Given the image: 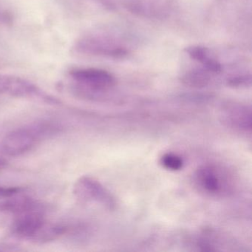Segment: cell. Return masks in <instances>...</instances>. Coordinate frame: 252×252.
<instances>
[{
	"mask_svg": "<svg viewBox=\"0 0 252 252\" xmlns=\"http://www.w3.org/2000/svg\"><path fill=\"white\" fill-rule=\"evenodd\" d=\"M0 94L18 98H37L49 104H58V100L41 91L26 79L12 76H0Z\"/></svg>",
	"mask_w": 252,
	"mask_h": 252,
	"instance_id": "obj_5",
	"label": "cell"
},
{
	"mask_svg": "<svg viewBox=\"0 0 252 252\" xmlns=\"http://www.w3.org/2000/svg\"><path fill=\"white\" fill-rule=\"evenodd\" d=\"M74 197L82 203H97L108 210L116 209V198L98 180L90 176L79 178L73 185Z\"/></svg>",
	"mask_w": 252,
	"mask_h": 252,
	"instance_id": "obj_3",
	"label": "cell"
},
{
	"mask_svg": "<svg viewBox=\"0 0 252 252\" xmlns=\"http://www.w3.org/2000/svg\"><path fill=\"white\" fill-rule=\"evenodd\" d=\"M210 78L208 73L202 70H192L186 73L182 78V82L184 85L190 88H204L209 83Z\"/></svg>",
	"mask_w": 252,
	"mask_h": 252,
	"instance_id": "obj_11",
	"label": "cell"
},
{
	"mask_svg": "<svg viewBox=\"0 0 252 252\" xmlns=\"http://www.w3.org/2000/svg\"><path fill=\"white\" fill-rule=\"evenodd\" d=\"M160 163L164 169L170 171H179L184 167V160L175 153H165L160 157Z\"/></svg>",
	"mask_w": 252,
	"mask_h": 252,
	"instance_id": "obj_12",
	"label": "cell"
},
{
	"mask_svg": "<svg viewBox=\"0 0 252 252\" xmlns=\"http://www.w3.org/2000/svg\"><path fill=\"white\" fill-rule=\"evenodd\" d=\"M7 163H7L6 160L0 156V171L6 167Z\"/></svg>",
	"mask_w": 252,
	"mask_h": 252,
	"instance_id": "obj_15",
	"label": "cell"
},
{
	"mask_svg": "<svg viewBox=\"0 0 252 252\" xmlns=\"http://www.w3.org/2000/svg\"><path fill=\"white\" fill-rule=\"evenodd\" d=\"M69 230L70 226L65 224L48 222L47 221L32 241L39 244L49 243L67 234Z\"/></svg>",
	"mask_w": 252,
	"mask_h": 252,
	"instance_id": "obj_9",
	"label": "cell"
},
{
	"mask_svg": "<svg viewBox=\"0 0 252 252\" xmlns=\"http://www.w3.org/2000/svg\"><path fill=\"white\" fill-rule=\"evenodd\" d=\"M251 83V79H249L247 80L246 78H235V79H232L231 80L229 81L228 84H229L230 86L231 87H241V86H246L247 84Z\"/></svg>",
	"mask_w": 252,
	"mask_h": 252,
	"instance_id": "obj_14",
	"label": "cell"
},
{
	"mask_svg": "<svg viewBox=\"0 0 252 252\" xmlns=\"http://www.w3.org/2000/svg\"><path fill=\"white\" fill-rule=\"evenodd\" d=\"M220 118L226 126L236 130L244 132H250L252 130V110L248 106L227 104L222 108Z\"/></svg>",
	"mask_w": 252,
	"mask_h": 252,
	"instance_id": "obj_7",
	"label": "cell"
},
{
	"mask_svg": "<svg viewBox=\"0 0 252 252\" xmlns=\"http://www.w3.org/2000/svg\"><path fill=\"white\" fill-rule=\"evenodd\" d=\"M20 193L7 197L0 203V211L17 215L37 208L42 207L36 200L28 196L20 195Z\"/></svg>",
	"mask_w": 252,
	"mask_h": 252,
	"instance_id": "obj_8",
	"label": "cell"
},
{
	"mask_svg": "<svg viewBox=\"0 0 252 252\" xmlns=\"http://www.w3.org/2000/svg\"><path fill=\"white\" fill-rule=\"evenodd\" d=\"M77 84L78 94L91 91L100 92L110 89L116 84L115 78L104 70L95 68L76 69L70 73Z\"/></svg>",
	"mask_w": 252,
	"mask_h": 252,
	"instance_id": "obj_4",
	"label": "cell"
},
{
	"mask_svg": "<svg viewBox=\"0 0 252 252\" xmlns=\"http://www.w3.org/2000/svg\"><path fill=\"white\" fill-rule=\"evenodd\" d=\"M23 189L18 187H7L0 185V199H5L21 193Z\"/></svg>",
	"mask_w": 252,
	"mask_h": 252,
	"instance_id": "obj_13",
	"label": "cell"
},
{
	"mask_svg": "<svg viewBox=\"0 0 252 252\" xmlns=\"http://www.w3.org/2000/svg\"><path fill=\"white\" fill-rule=\"evenodd\" d=\"M59 125L51 122H34L8 132L1 142L2 153L18 157L29 153L38 143L60 132Z\"/></svg>",
	"mask_w": 252,
	"mask_h": 252,
	"instance_id": "obj_1",
	"label": "cell"
},
{
	"mask_svg": "<svg viewBox=\"0 0 252 252\" xmlns=\"http://www.w3.org/2000/svg\"><path fill=\"white\" fill-rule=\"evenodd\" d=\"M187 52L191 59L203 64L209 71L213 73L221 71L220 64L211 56L209 50L206 48L200 46L190 47L187 48Z\"/></svg>",
	"mask_w": 252,
	"mask_h": 252,
	"instance_id": "obj_10",
	"label": "cell"
},
{
	"mask_svg": "<svg viewBox=\"0 0 252 252\" xmlns=\"http://www.w3.org/2000/svg\"><path fill=\"white\" fill-rule=\"evenodd\" d=\"M11 231L20 239L33 240L47 222L43 209L37 208L15 216Z\"/></svg>",
	"mask_w": 252,
	"mask_h": 252,
	"instance_id": "obj_6",
	"label": "cell"
},
{
	"mask_svg": "<svg viewBox=\"0 0 252 252\" xmlns=\"http://www.w3.org/2000/svg\"><path fill=\"white\" fill-rule=\"evenodd\" d=\"M192 181L199 192L213 198L228 197L235 187L232 174L226 168L215 163L199 166L193 174Z\"/></svg>",
	"mask_w": 252,
	"mask_h": 252,
	"instance_id": "obj_2",
	"label": "cell"
}]
</instances>
